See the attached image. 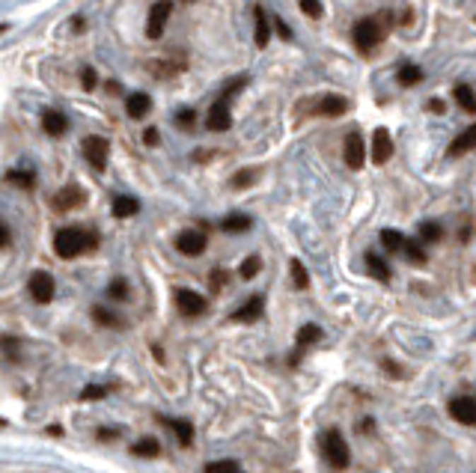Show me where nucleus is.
Masks as SVG:
<instances>
[{
	"instance_id": "nucleus-25",
	"label": "nucleus",
	"mask_w": 476,
	"mask_h": 473,
	"mask_svg": "<svg viewBox=\"0 0 476 473\" xmlns=\"http://www.w3.org/2000/svg\"><path fill=\"white\" fill-rule=\"evenodd\" d=\"M6 182L16 185V188H24V191H30L33 185H36L33 173H27V170H12V173H6Z\"/></svg>"
},
{
	"instance_id": "nucleus-34",
	"label": "nucleus",
	"mask_w": 476,
	"mask_h": 473,
	"mask_svg": "<svg viewBox=\"0 0 476 473\" xmlns=\"http://www.w3.org/2000/svg\"><path fill=\"white\" fill-rule=\"evenodd\" d=\"M259 268H262V262H259V256H250V259H244V262H241V271H238V274H241L244 280H250V277H256V274H259Z\"/></svg>"
},
{
	"instance_id": "nucleus-45",
	"label": "nucleus",
	"mask_w": 476,
	"mask_h": 473,
	"mask_svg": "<svg viewBox=\"0 0 476 473\" xmlns=\"http://www.w3.org/2000/svg\"><path fill=\"white\" fill-rule=\"evenodd\" d=\"M9 238H12V235H9V229L0 223V247H6V245H9Z\"/></svg>"
},
{
	"instance_id": "nucleus-27",
	"label": "nucleus",
	"mask_w": 476,
	"mask_h": 473,
	"mask_svg": "<svg viewBox=\"0 0 476 473\" xmlns=\"http://www.w3.org/2000/svg\"><path fill=\"white\" fill-rule=\"evenodd\" d=\"M441 238H443V229L435 221L420 223V241H426V245H435V241H441Z\"/></svg>"
},
{
	"instance_id": "nucleus-26",
	"label": "nucleus",
	"mask_w": 476,
	"mask_h": 473,
	"mask_svg": "<svg viewBox=\"0 0 476 473\" xmlns=\"http://www.w3.org/2000/svg\"><path fill=\"white\" fill-rule=\"evenodd\" d=\"M221 226L226 229V233H248V229H250V218H248V214H229Z\"/></svg>"
},
{
	"instance_id": "nucleus-19",
	"label": "nucleus",
	"mask_w": 476,
	"mask_h": 473,
	"mask_svg": "<svg viewBox=\"0 0 476 473\" xmlns=\"http://www.w3.org/2000/svg\"><path fill=\"white\" fill-rule=\"evenodd\" d=\"M140 211V203L134 197H117L113 199V218H132Z\"/></svg>"
},
{
	"instance_id": "nucleus-36",
	"label": "nucleus",
	"mask_w": 476,
	"mask_h": 473,
	"mask_svg": "<svg viewBox=\"0 0 476 473\" xmlns=\"http://www.w3.org/2000/svg\"><path fill=\"white\" fill-rule=\"evenodd\" d=\"M108 295H110V300H125V298H128L125 280H113V283L108 286Z\"/></svg>"
},
{
	"instance_id": "nucleus-13",
	"label": "nucleus",
	"mask_w": 476,
	"mask_h": 473,
	"mask_svg": "<svg viewBox=\"0 0 476 473\" xmlns=\"http://www.w3.org/2000/svg\"><path fill=\"white\" fill-rule=\"evenodd\" d=\"M83 203V191L78 188V185H69V188H63L60 194L54 197V209L57 211H71V209H78Z\"/></svg>"
},
{
	"instance_id": "nucleus-31",
	"label": "nucleus",
	"mask_w": 476,
	"mask_h": 473,
	"mask_svg": "<svg viewBox=\"0 0 476 473\" xmlns=\"http://www.w3.org/2000/svg\"><path fill=\"white\" fill-rule=\"evenodd\" d=\"M132 452H134V455H140V458H152V455H158V452H161V447H158V440L146 438V440L134 443V447H132Z\"/></svg>"
},
{
	"instance_id": "nucleus-44",
	"label": "nucleus",
	"mask_w": 476,
	"mask_h": 473,
	"mask_svg": "<svg viewBox=\"0 0 476 473\" xmlns=\"http://www.w3.org/2000/svg\"><path fill=\"white\" fill-rule=\"evenodd\" d=\"M179 122H182L185 128H191V122H194V110H182V113H179Z\"/></svg>"
},
{
	"instance_id": "nucleus-32",
	"label": "nucleus",
	"mask_w": 476,
	"mask_h": 473,
	"mask_svg": "<svg viewBox=\"0 0 476 473\" xmlns=\"http://www.w3.org/2000/svg\"><path fill=\"white\" fill-rule=\"evenodd\" d=\"M402 253H405V256H408V262H414V265H423V262H426V253H423V247L417 245V241H405Z\"/></svg>"
},
{
	"instance_id": "nucleus-37",
	"label": "nucleus",
	"mask_w": 476,
	"mask_h": 473,
	"mask_svg": "<svg viewBox=\"0 0 476 473\" xmlns=\"http://www.w3.org/2000/svg\"><path fill=\"white\" fill-rule=\"evenodd\" d=\"M292 280H295V286H298V289H304V286L310 283V280H307V271H304V265H301L298 259L292 262Z\"/></svg>"
},
{
	"instance_id": "nucleus-48",
	"label": "nucleus",
	"mask_w": 476,
	"mask_h": 473,
	"mask_svg": "<svg viewBox=\"0 0 476 473\" xmlns=\"http://www.w3.org/2000/svg\"><path fill=\"white\" fill-rule=\"evenodd\" d=\"M4 426H6V420H0V428H4Z\"/></svg>"
},
{
	"instance_id": "nucleus-40",
	"label": "nucleus",
	"mask_w": 476,
	"mask_h": 473,
	"mask_svg": "<svg viewBox=\"0 0 476 473\" xmlns=\"http://www.w3.org/2000/svg\"><path fill=\"white\" fill-rule=\"evenodd\" d=\"M226 286V271H211V289H224Z\"/></svg>"
},
{
	"instance_id": "nucleus-18",
	"label": "nucleus",
	"mask_w": 476,
	"mask_h": 473,
	"mask_svg": "<svg viewBox=\"0 0 476 473\" xmlns=\"http://www.w3.org/2000/svg\"><path fill=\"white\" fill-rule=\"evenodd\" d=\"M470 149H476V125H470L468 132H461V134L453 140L450 155H465V152H470Z\"/></svg>"
},
{
	"instance_id": "nucleus-17",
	"label": "nucleus",
	"mask_w": 476,
	"mask_h": 473,
	"mask_svg": "<svg viewBox=\"0 0 476 473\" xmlns=\"http://www.w3.org/2000/svg\"><path fill=\"white\" fill-rule=\"evenodd\" d=\"M262 307H265V304H262V298L256 295V298H250L244 307H238V310L233 313V319H236V322H256L259 315H262Z\"/></svg>"
},
{
	"instance_id": "nucleus-6",
	"label": "nucleus",
	"mask_w": 476,
	"mask_h": 473,
	"mask_svg": "<svg viewBox=\"0 0 476 473\" xmlns=\"http://www.w3.org/2000/svg\"><path fill=\"white\" fill-rule=\"evenodd\" d=\"M27 289H30V298L36 300V304H48V300L54 298V277L45 274V271H36V274H30Z\"/></svg>"
},
{
	"instance_id": "nucleus-8",
	"label": "nucleus",
	"mask_w": 476,
	"mask_h": 473,
	"mask_svg": "<svg viewBox=\"0 0 476 473\" xmlns=\"http://www.w3.org/2000/svg\"><path fill=\"white\" fill-rule=\"evenodd\" d=\"M206 233H199V229H185V233H179V238H176V247H179V253H185V256H199L206 250Z\"/></svg>"
},
{
	"instance_id": "nucleus-42",
	"label": "nucleus",
	"mask_w": 476,
	"mask_h": 473,
	"mask_svg": "<svg viewBox=\"0 0 476 473\" xmlns=\"http://www.w3.org/2000/svg\"><path fill=\"white\" fill-rule=\"evenodd\" d=\"M83 87H86V90H93V87H95V71H93V69H86V71H83Z\"/></svg>"
},
{
	"instance_id": "nucleus-7",
	"label": "nucleus",
	"mask_w": 476,
	"mask_h": 473,
	"mask_svg": "<svg viewBox=\"0 0 476 473\" xmlns=\"http://www.w3.org/2000/svg\"><path fill=\"white\" fill-rule=\"evenodd\" d=\"M176 307H179L182 315L194 319V315H203L206 313V298L197 295L194 289H179L176 292Z\"/></svg>"
},
{
	"instance_id": "nucleus-5",
	"label": "nucleus",
	"mask_w": 476,
	"mask_h": 473,
	"mask_svg": "<svg viewBox=\"0 0 476 473\" xmlns=\"http://www.w3.org/2000/svg\"><path fill=\"white\" fill-rule=\"evenodd\" d=\"M170 12H173V0H158V4L149 9V18H146V36L149 39H161Z\"/></svg>"
},
{
	"instance_id": "nucleus-4",
	"label": "nucleus",
	"mask_w": 476,
	"mask_h": 473,
	"mask_svg": "<svg viewBox=\"0 0 476 473\" xmlns=\"http://www.w3.org/2000/svg\"><path fill=\"white\" fill-rule=\"evenodd\" d=\"M83 158H86V164H90L93 170L102 173L105 164H108V140L98 137V134L83 137Z\"/></svg>"
},
{
	"instance_id": "nucleus-22",
	"label": "nucleus",
	"mask_w": 476,
	"mask_h": 473,
	"mask_svg": "<svg viewBox=\"0 0 476 473\" xmlns=\"http://www.w3.org/2000/svg\"><path fill=\"white\" fill-rule=\"evenodd\" d=\"M366 268H369V274H372V277H378V280H390V268H387V262L381 259V256L369 253V256H366Z\"/></svg>"
},
{
	"instance_id": "nucleus-46",
	"label": "nucleus",
	"mask_w": 476,
	"mask_h": 473,
	"mask_svg": "<svg viewBox=\"0 0 476 473\" xmlns=\"http://www.w3.org/2000/svg\"><path fill=\"white\" fill-rule=\"evenodd\" d=\"M143 140H146V143H149V146H155V143H158V132H155V128H149V132H146V134H143Z\"/></svg>"
},
{
	"instance_id": "nucleus-10",
	"label": "nucleus",
	"mask_w": 476,
	"mask_h": 473,
	"mask_svg": "<svg viewBox=\"0 0 476 473\" xmlns=\"http://www.w3.org/2000/svg\"><path fill=\"white\" fill-rule=\"evenodd\" d=\"M366 161V146H364V137H360L357 132H352L349 137H345V164H349L352 170H360Z\"/></svg>"
},
{
	"instance_id": "nucleus-28",
	"label": "nucleus",
	"mask_w": 476,
	"mask_h": 473,
	"mask_svg": "<svg viewBox=\"0 0 476 473\" xmlns=\"http://www.w3.org/2000/svg\"><path fill=\"white\" fill-rule=\"evenodd\" d=\"M420 78H423L420 66H411V63H405V66L399 69V81H402V87H414V83H420Z\"/></svg>"
},
{
	"instance_id": "nucleus-35",
	"label": "nucleus",
	"mask_w": 476,
	"mask_h": 473,
	"mask_svg": "<svg viewBox=\"0 0 476 473\" xmlns=\"http://www.w3.org/2000/svg\"><path fill=\"white\" fill-rule=\"evenodd\" d=\"M206 473H244L236 462H211L209 467H206Z\"/></svg>"
},
{
	"instance_id": "nucleus-49",
	"label": "nucleus",
	"mask_w": 476,
	"mask_h": 473,
	"mask_svg": "<svg viewBox=\"0 0 476 473\" xmlns=\"http://www.w3.org/2000/svg\"><path fill=\"white\" fill-rule=\"evenodd\" d=\"M185 4H194V0H185Z\"/></svg>"
},
{
	"instance_id": "nucleus-33",
	"label": "nucleus",
	"mask_w": 476,
	"mask_h": 473,
	"mask_svg": "<svg viewBox=\"0 0 476 473\" xmlns=\"http://www.w3.org/2000/svg\"><path fill=\"white\" fill-rule=\"evenodd\" d=\"M93 319L98 325H105V327H120V319L110 310H105V307H93Z\"/></svg>"
},
{
	"instance_id": "nucleus-1",
	"label": "nucleus",
	"mask_w": 476,
	"mask_h": 473,
	"mask_svg": "<svg viewBox=\"0 0 476 473\" xmlns=\"http://www.w3.org/2000/svg\"><path fill=\"white\" fill-rule=\"evenodd\" d=\"M98 245V238L93 229H78V226H66L54 235V250L60 259H75V256L93 250Z\"/></svg>"
},
{
	"instance_id": "nucleus-3",
	"label": "nucleus",
	"mask_w": 476,
	"mask_h": 473,
	"mask_svg": "<svg viewBox=\"0 0 476 473\" xmlns=\"http://www.w3.org/2000/svg\"><path fill=\"white\" fill-rule=\"evenodd\" d=\"M352 36H354L357 51H364V54L372 51V48L381 42V36H384V30H381V18H360V21L354 24Z\"/></svg>"
},
{
	"instance_id": "nucleus-15",
	"label": "nucleus",
	"mask_w": 476,
	"mask_h": 473,
	"mask_svg": "<svg viewBox=\"0 0 476 473\" xmlns=\"http://www.w3.org/2000/svg\"><path fill=\"white\" fill-rule=\"evenodd\" d=\"M42 128H45V134H51V137H63L69 132V119L60 110H45L42 113Z\"/></svg>"
},
{
	"instance_id": "nucleus-2",
	"label": "nucleus",
	"mask_w": 476,
	"mask_h": 473,
	"mask_svg": "<svg viewBox=\"0 0 476 473\" xmlns=\"http://www.w3.org/2000/svg\"><path fill=\"white\" fill-rule=\"evenodd\" d=\"M322 450H325V458L327 465L334 470H345L352 462V452H349V443H345V438L337 432V428H330V432L322 438Z\"/></svg>"
},
{
	"instance_id": "nucleus-38",
	"label": "nucleus",
	"mask_w": 476,
	"mask_h": 473,
	"mask_svg": "<svg viewBox=\"0 0 476 473\" xmlns=\"http://www.w3.org/2000/svg\"><path fill=\"white\" fill-rule=\"evenodd\" d=\"M301 9H304V16H310V18H322V4H319V0H301Z\"/></svg>"
},
{
	"instance_id": "nucleus-30",
	"label": "nucleus",
	"mask_w": 476,
	"mask_h": 473,
	"mask_svg": "<svg viewBox=\"0 0 476 473\" xmlns=\"http://www.w3.org/2000/svg\"><path fill=\"white\" fill-rule=\"evenodd\" d=\"M149 69L155 71V75H161V78H173V75H179V71L185 69V63H173V60H167V63H149Z\"/></svg>"
},
{
	"instance_id": "nucleus-11",
	"label": "nucleus",
	"mask_w": 476,
	"mask_h": 473,
	"mask_svg": "<svg viewBox=\"0 0 476 473\" xmlns=\"http://www.w3.org/2000/svg\"><path fill=\"white\" fill-rule=\"evenodd\" d=\"M450 414H453V420H458V423L476 426V399H470V396L453 399V402H450Z\"/></svg>"
},
{
	"instance_id": "nucleus-43",
	"label": "nucleus",
	"mask_w": 476,
	"mask_h": 473,
	"mask_svg": "<svg viewBox=\"0 0 476 473\" xmlns=\"http://www.w3.org/2000/svg\"><path fill=\"white\" fill-rule=\"evenodd\" d=\"M274 27H277V33H280L283 39H292V30H289V27H286L280 18H274Z\"/></svg>"
},
{
	"instance_id": "nucleus-39",
	"label": "nucleus",
	"mask_w": 476,
	"mask_h": 473,
	"mask_svg": "<svg viewBox=\"0 0 476 473\" xmlns=\"http://www.w3.org/2000/svg\"><path fill=\"white\" fill-rule=\"evenodd\" d=\"M253 179H256V176L250 173V170H241V173L233 179V185H236V188H248V185H250Z\"/></svg>"
},
{
	"instance_id": "nucleus-29",
	"label": "nucleus",
	"mask_w": 476,
	"mask_h": 473,
	"mask_svg": "<svg viewBox=\"0 0 476 473\" xmlns=\"http://www.w3.org/2000/svg\"><path fill=\"white\" fill-rule=\"evenodd\" d=\"M453 95H455V102H458L461 107H465L468 113H473V110H476V98H473V90H470V87H465V83H458Z\"/></svg>"
},
{
	"instance_id": "nucleus-47",
	"label": "nucleus",
	"mask_w": 476,
	"mask_h": 473,
	"mask_svg": "<svg viewBox=\"0 0 476 473\" xmlns=\"http://www.w3.org/2000/svg\"><path fill=\"white\" fill-rule=\"evenodd\" d=\"M429 110H431V113H443V102H441V98H431Z\"/></svg>"
},
{
	"instance_id": "nucleus-9",
	"label": "nucleus",
	"mask_w": 476,
	"mask_h": 473,
	"mask_svg": "<svg viewBox=\"0 0 476 473\" xmlns=\"http://www.w3.org/2000/svg\"><path fill=\"white\" fill-rule=\"evenodd\" d=\"M206 125L211 128V132H226V128L233 125V113H229V98H224V95H221L218 102L211 105Z\"/></svg>"
},
{
	"instance_id": "nucleus-24",
	"label": "nucleus",
	"mask_w": 476,
	"mask_h": 473,
	"mask_svg": "<svg viewBox=\"0 0 476 473\" xmlns=\"http://www.w3.org/2000/svg\"><path fill=\"white\" fill-rule=\"evenodd\" d=\"M295 339H298V349H307V346H313V342H319V339H322V331H319L315 325H304V327L298 331Z\"/></svg>"
},
{
	"instance_id": "nucleus-12",
	"label": "nucleus",
	"mask_w": 476,
	"mask_h": 473,
	"mask_svg": "<svg viewBox=\"0 0 476 473\" xmlns=\"http://www.w3.org/2000/svg\"><path fill=\"white\" fill-rule=\"evenodd\" d=\"M390 155H393V140H390V134H387V128H375V134H372V161L384 164Z\"/></svg>"
},
{
	"instance_id": "nucleus-23",
	"label": "nucleus",
	"mask_w": 476,
	"mask_h": 473,
	"mask_svg": "<svg viewBox=\"0 0 476 473\" xmlns=\"http://www.w3.org/2000/svg\"><path fill=\"white\" fill-rule=\"evenodd\" d=\"M167 426L179 435V443H182V447H191V440H194V428H191V423H185V420H167Z\"/></svg>"
},
{
	"instance_id": "nucleus-21",
	"label": "nucleus",
	"mask_w": 476,
	"mask_h": 473,
	"mask_svg": "<svg viewBox=\"0 0 476 473\" xmlns=\"http://www.w3.org/2000/svg\"><path fill=\"white\" fill-rule=\"evenodd\" d=\"M381 245L390 253H402V247H405V235L396 233V229H381Z\"/></svg>"
},
{
	"instance_id": "nucleus-20",
	"label": "nucleus",
	"mask_w": 476,
	"mask_h": 473,
	"mask_svg": "<svg viewBox=\"0 0 476 473\" xmlns=\"http://www.w3.org/2000/svg\"><path fill=\"white\" fill-rule=\"evenodd\" d=\"M253 18H256V45H259V48H265L271 30H268V21H265L262 6H256V9H253Z\"/></svg>"
},
{
	"instance_id": "nucleus-16",
	"label": "nucleus",
	"mask_w": 476,
	"mask_h": 473,
	"mask_svg": "<svg viewBox=\"0 0 476 473\" xmlns=\"http://www.w3.org/2000/svg\"><path fill=\"white\" fill-rule=\"evenodd\" d=\"M315 110H319L322 117H342V113L349 110V102H345L342 95H325V98H319Z\"/></svg>"
},
{
	"instance_id": "nucleus-14",
	"label": "nucleus",
	"mask_w": 476,
	"mask_h": 473,
	"mask_svg": "<svg viewBox=\"0 0 476 473\" xmlns=\"http://www.w3.org/2000/svg\"><path fill=\"white\" fill-rule=\"evenodd\" d=\"M149 110H152V98L146 93H132V95L125 98V113L132 119H143Z\"/></svg>"
},
{
	"instance_id": "nucleus-41",
	"label": "nucleus",
	"mask_w": 476,
	"mask_h": 473,
	"mask_svg": "<svg viewBox=\"0 0 476 473\" xmlns=\"http://www.w3.org/2000/svg\"><path fill=\"white\" fill-rule=\"evenodd\" d=\"M105 396V387H86L83 390V399H102Z\"/></svg>"
}]
</instances>
